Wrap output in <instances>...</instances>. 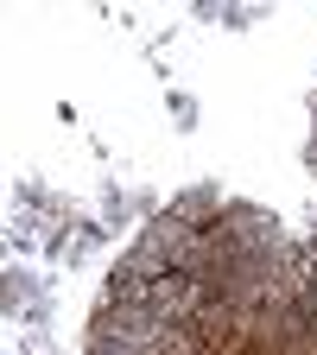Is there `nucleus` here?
Wrapping results in <instances>:
<instances>
[{"label":"nucleus","mask_w":317,"mask_h":355,"mask_svg":"<svg viewBox=\"0 0 317 355\" xmlns=\"http://www.w3.org/2000/svg\"><path fill=\"white\" fill-rule=\"evenodd\" d=\"M311 165H317V146H311Z\"/></svg>","instance_id":"nucleus-2"},{"label":"nucleus","mask_w":317,"mask_h":355,"mask_svg":"<svg viewBox=\"0 0 317 355\" xmlns=\"http://www.w3.org/2000/svg\"><path fill=\"white\" fill-rule=\"evenodd\" d=\"M280 355H317V311H298V318H292Z\"/></svg>","instance_id":"nucleus-1"}]
</instances>
